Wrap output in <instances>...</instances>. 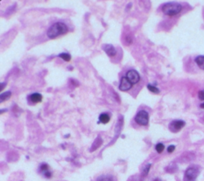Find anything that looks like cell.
<instances>
[{"label":"cell","instance_id":"1","mask_svg":"<svg viewBox=\"0 0 204 181\" xmlns=\"http://www.w3.org/2000/svg\"><path fill=\"white\" fill-rule=\"evenodd\" d=\"M68 27L63 22H56L47 30V36L49 38H55L60 35L67 33Z\"/></svg>","mask_w":204,"mask_h":181},{"label":"cell","instance_id":"2","mask_svg":"<svg viewBox=\"0 0 204 181\" xmlns=\"http://www.w3.org/2000/svg\"><path fill=\"white\" fill-rule=\"evenodd\" d=\"M182 11V5L176 3H165L162 7V11L165 15L169 16H174L178 15Z\"/></svg>","mask_w":204,"mask_h":181},{"label":"cell","instance_id":"3","mask_svg":"<svg viewBox=\"0 0 204 181\" xmlns=\"http://www.w3.org/2000/svg\"><path fill=\"white\" fill-rule=\"evenodd\" d=\"M149 115L148 113L145 110H140L137 113L135 117V121L140 125L145 126L148 124Z\"/></svg>","mask_w":204,"mask_h":181},{"label":"cell","instance_id":"4","mask_svg":"<svg viewBox=\"0 0 204 181\" xmlns=\"http://www.w3.org/2000/svg\"><path fill=\"white\" fill-rule=\"evenodd\" d=\"M199 171L197 168L191 167L187 168L184 175V181H195L197 176H199Z\"/></svg>","mask_w":204,"mask_h":181},{"label":"cell","instance_id":"5","mask_svg":"<svg viewBox=\"0 0 204 181\" xmlns=\"http://www.w3.org/2000/svg\"><path fill=\"white\" fill-rule=\"evenodd\" d=\"M185 126V122L181 120H176L173 121L170 123L169 125V129L171 130L172 133H177L179 130H181Z\"/></svg>","mask_w":204,"mask_h":181},{"label":"cell","instance_id":"6","mask_svg":"<svg viewBox=\"0 0 204 181\" xmlns=\"http://www.w3.org/2000/svg\"><path fill=\"white\" fill-rule=\"evenodd\" d=\"M126 78L133 85V84L138 83L139 81H140V74H138L137 71L134 70H131L128 71V73L126 74Z\"/></svg>","mask_w":204,"mask_h":181},{"label":"cell","instance_id":"7","mask_svg":"<svg viewBox=\"0 0 204 181\" xmlns=\"http://www.w3.org/2000/svg\"><path fill=\"white\" fill-rule=\"evenodd\" d=\"M132 87V84L130 82V81L126 78V77H123L120 80V83L119 85V89L121 91H128Z\"/></svg>","mask_w":204,"mask_h":181},{"label":"cell","instance_id":"8","mask_svg":"<svg viewBox=\"0 0 204 181\" xmlns=\"http://www.w3.org/2000/svg\"><path fill=\"white\" fill-rule=\"evenodd\" d=\"M103 50L104 52L107 54L110 57H113L116 54V50L115 47L111 44H105L103 46Z\"/></svg>","mask_w":204,"mask_h":181},{"label":"cell","instance_id":"9","mask_svg":"<svg viewBox=\"0 0 204 181\" xmlns=\"http://www.w3.org/2000/svg\"><path fill=\"white\" fill-rule=\"evenodd\" d=\"M39 171L45 177L50 178L52 176V173L50 172V171L49 170V166L47 164H41V166L39 168Z\"/></svg>","mask_w":204,"mask_h":181},{"label":"cell","instance_id":"10","mask_svg":"<svg viewBox=\"0 0 204 181\" xmlns=\"http://www.w3.org/2000/svg\"><path fill=\"white\" fill-rule=\"evenodd\" d=\"M28 99L30 100V101H31L33 104H37L41 102L42 100V96H41L40 93H34L30 94V96L28 97Z\"/></svg>","mask_w":204,"mask_h":181},{"label":"cell","instance_id":"11","mask_svg":"<svg viewBox=\"0 0 204 181\" xmlns=\"http://www.w3.org/2000/svg\"><path fill=\"white\" fill-rule=\"evenodd\" d=\"M195 62L198 65V66L202 70H204V56L200 55L198 56L195 58Z\"/></svg>","mask_w":204,"mask_h":181},{"label":"cell","instance_id":"12","mask_svg":"<svg viewBox=\"0 0 204 181\" xmlns=\"http://www.w3.org/2000/svg\"><path fill=\"white\" fill-rule=\"evenodd\" d=\"M99 121L102 124H107L110 121V117L107 113H101L99 117Z\"/></svg>","mask_w":204,"mask_h":181},{"label":"cell","instance_id":"13","mask_svg":"<svg viewBox=\"0 0 204 181\" xmlns=\"http://www.w3.org/2000/svg\"><path fill=\"white\" fill-rule=\"evenodd\" d=\"M97 181H114L113 178L112 176H108V175H102L100 176L97 179Z\"/></svg>","mask_w":204,"mask_h":181},{"label":"cell","instance_id":"14","mask_svg":"<svg viewBox=\"0 0 204 181\" xmlns=\"http://www.w3.org/2000/svg\"><path fill=\"white\" fill-rule=\"evenodd\" d=\"M11 96V91H7V92L1 93V95H0V102H3V101L7 100V99L10 98V97Z\"/></svg>","mask_w":204,"mask_h":181},{"label":"cell","instance_id":"15","mask_svg":"<svg viewBox=\"0 0 204 181\" xmlns=\"http://www.w3.org/2000/svg\"><path fill=\"white\" fill-rule=\"evenodd\" d=\"M58 57L61 58H62L63 60H65L66 62H70L71 60L70 54H67V53H62V54H60L59 55H58Z\"/></svg>","mask_w":204,"mask_h":181},{"label":"cell","instance_id":"16","mask_svg":"<svg viewBox=\"0 0 204 181\" xmlns=\"http://www.w3.org/2000/svg\"><path fill=\"white\" fill-rule=\"evenodd\" d=\"M148 89H149V91H151L153 93H160V89H158L157 87H156V86L151 85V84L148 85Z\"/></svg>","mask_w":204,"mask_h":181},{"label":"cell","instance_id":"17","mask_svg":"<svg viewBox=\"0 0 204 181\" xmlns=\"http://www.w3.org/2000/svg\"><path fill=\"white\" fill-rule=\"evenodd\" d=\"M156 150L158 153H161L164 150V145L162 143H159L156 145Z\"/></svg>","mask_w":204,"mask_h":181},{"label":"cell","instance_id":"18","mask_svg":"<svg viewBox=\"0 0 204 181\" xmlns=\"http://www.w3.org/2000/svg\"><path fill=\"white\" fill-rule=\"evenodd\" d=\"M175 148V145H170V146L167 148V152H168L169 153H171L172 152H174Z\"/></svg>","mask_w":204,"mask_h":181},{"label":"cell","instance_id":"19","mask_svg":"<svg viewBox=\"0 0 204 181\" xmlns=\"http://www.w3.org/2000/svg\"><path fill=\"white\" fill-rule=\"evenodd\" d=\"M150 167H151V164H148V166L145 167L144 170V175H147V174L148 173V171H149V169H150Z\"/></svg>","mask_w":204,"mask_h":181},{"label":"cell","instance_id":"20","mask_svg":"<svg viewBox=\"0 0 204 181\" xmlns=\"http://www.w3.org/2000/svg\"><path fill=\"white\" fill-rule=\"evenodd\" d=\"M199 98L200 100L204 101V90L200 91V92L199 93Z\"/></svg>","mask_w":204,"mask_h":181},{"label":"cell","instance_id":"21","mask_svg":"<svg viewBox=\"0 0 204 181\" xmlns=\"http://www.w3.org/2000/svg\"><path fill=\"white\" fill-rule=\"evenodd\" d=\"M6 85L5 83H2V84H1V90H2V89H3V88H4V85Z\"/></svg>","mask_w":204,"mask_h":181},{"label":"cell","instance_id":"22","mask_svg":"<svg viewBox=\"0 0 204 181\" xmlns=\"http://www.w3.org/2000/svg\"><path fill=\"white\" fill-rule=\"evenodd\" d=\"M200 107L202 108V109H204V103H203V104H202V105H201Z\"/></svg>","mask_w":204,"mask_h":181}]
</instances>
